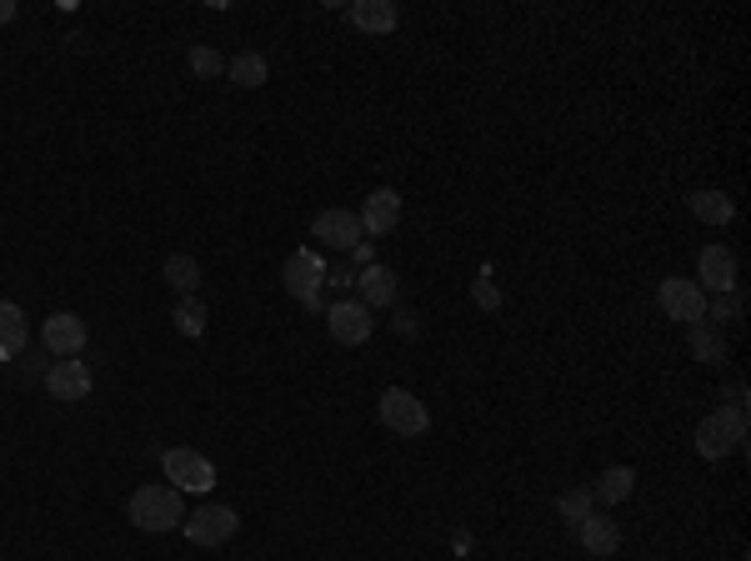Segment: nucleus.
Instances as JSON below:
<instances>
[{
  "label": "nucleus",
  "instance_id": "1",
  "mask_svg": "<svg viewBox=\"0 0 751 561\" xmlns=\"http://www.w3.org/2000/svg\"><path fill=\"white\" fill-rule=\"evenodd\" d=\"M126 516L141 526V531H176V526L186 522V502H181L176 487H161V481H151V487L130 491Z\"/></svg>",
  "mask_w": 751,
  "mask_h": 561
},
{
  "label": "nucleus",
  "instance_id": "2",
  "mask_svg": "<svg viewBox=\"0 0 751 561\" xmlns=\"http://www.w3.org/2000/svg\"><path fill=\"white\" fill-rule=\"evenodd\" d=\"M741 442H747V407H721L696 426V452L706 461H721V456L741 452Z\"/></svg>",
  "mask_w": 751,
  "mask_h": 561
},
{
  "label": "nucleus",
  "instance_id": "3",
  "mask_svg": "<svg viewBox=\"0 0 751 561\" xmlns=\"http://www.w3.org/2000/svg\"><path fill=\"white\" fill-rule=\"evenodd\" d=\"M281 287H286V296L301 301L305 311H321V287H326V261H321V252L301 246V252L286 256Z\"/></svg>",
  "mask_w": 751,
  "mask_h": 561
},
{
  "label": "nucleus",
  "instance_id": "4",
  "mask_svg": "<svg viewBox=\"0 0 751 561\" xmlns=\"http://www.w3.org/2000/svg\"><path fill=\"white\" fill-rule=\"evenodd\" d=\"M161 471H165V481H171L176 491H211L216 487L211 456L190 452V446H171V452L161 456Z\"/></svg>",
  "mask_w": 751,
  "mask_h": 561
},
{
  "label": "nucleus",
  "instance_id": "5",
  "mask_svg": "<svg viewBox=\"0 0 751 561\" xmlns=\"http://www.w3.org/2000/svg\"><path fill=\"white\" fill-rule=\"evenodd\" d=\"M181 531H186L196 547H226V541L241 531V516H235L231 506L211 502V506H200V512H190L186 522H181Z\"/></svg>",
  "mask_w": 751,
  "mask_h": 561
},
{
  "label": "nucleus",
  "instance_id": "6",
  "mask_svg": "<svg viewBox=\"0 0 751 561\" xmlns=\"http://www.w3.org/2000/svg\"><path fill=\"white\" fill-rule=\"evenodd\" d=\"M657 306L667 322H706V291L696 281H681V276H667L657 287Z\"/></svg>",
  "mask_w": 751,
  "mask_h": 561
},
{
  "label": "nucleus",
  "instance_id": "7",
  "mask_svg": "<svg viewBox=\"0 0 751 561\" xmlns=\"http://www.w3.org/2000/svg\"><path fill=\"white\" fill-rule=\"evenodd\" d=\"M381 421H386L396 436H426V431H431V411H426L412 391H401V386L381 391Z\"/></svg>",
  "mask_w": 751,
  "mask_h": 561
},
{
  "label": "nucleus",
  "instance_id": "8",
  "mask_svg": "<svg viewBox=\"0 0 751 561\" xmlns=\"http://www.w3.org/2000/svg\"><path fill=\"white\" fill-rule=\"evenodd\" d=\"M326 331L336 347H366L376 331V316L361 306V301H336V306L326 311Z\"/></svg>",
  "mask_w": 751,
  "mask_h": 561
},
{
  "label": "nucleus",
  "instance_id": "9",
  "mask_svg": "<svg viewBox=\"0 0 751 561\" xmlns=\"http://www.w3.org/2000/svg\"><path fill=\"white\" fill-rule=\"evenodd\" d=\"M311 236L321 246H331V252H356L361 246V215L346 211V206H331V211H321L311 221Z\"/></svg>",
  "mask_w": 751,
  "mask_h": 561
},
{
  "label": "nucleus",
  "instance_id": "10",
  "mask_svg": "<svg viewBox=\"0 0 751 561\" xmlns=\"http://www.w3.org/2000/svg\"><path fill=\"white\" fill-rule=\"evenodd\" d=\"M41 341H46L50 357H81L85 351V322L76 311H56L41 322Z\"/></svg>",
  "mask_w": 751,
  "mask_h": 561
},
{
  "label": "nucleus",
  "instance_id": "11",
  "mask_svg": "<svg viewBox=\"0 0 751 561\" xmlns=\"http://www.w3.org/2000/svg\"><path fill=\"white\" fill-rule=\"evenodd\" d=\"M696 287L702 291H737V256L727 252V246H706L702 256H696Z\"/></svg>",
  "mask_w": 751,
  "mask_h": 561
},
{
  "label": "nucleus",
  "instance_id": "12",
  "mask_svg": "<svg viewBox=\"0 0 751 561\" xmlns=\"http://www.w3.org/2000/svg\"><path fill=\"white\" fill-rule=\"evenodd\" d=\"M396 221H401V196L391 186H381V191H371L361 201V236H391Z\"/></svg>",
  "mask_w": 751,
  "mask_h": 561
},
{
  "label": "nucleus",
  "instance_id": "13",
  "mask_svg": "<svg viewBox=\"0 0 751 561\" xmlns=\"http://www.w3.org/2000/svg\"><path fill=\"white\" fill-rule=\"evenodd\" d=\"M46 396L50 401H85L91 396V371L85 361H56L46 371Z\"/></svg>",
  "mask_w": 751,
  "mask_h": 561
},
{
  "label": "nucleus",
  "instance_id": "14",
  "mask_svg": "<svg viewBox=\"0 0 751 561\" xmlns=\"http://www.w3.org/2000/svg\"><path fill=\"white\" fill-rule=\"evenodd\" d=\"M356 287H361V306L366 311H376V306H391V301L401 296V281H396V271L391 266H381V261H371L361 276H356Z\"/></svg>",
  "mask_w": 751,
  "mask_h": 561
},
{
  "label": "nucleus",
  "instance_id": "15",
  "mask_svg": "<svg viewBox=\"0 0 751 561\" xmlns=\"http://www.w3.org/2000/svg\"><path fill=\"white\" fill-rule=\"evenodd\" d=\"M346 15H351V25L356 31H366V36H391V31L401 25V11L391 5V0H356Z\"/></svg>",
  "mask_w": 751,
  "mask_h": 561
},
{
  "label": "nucleus",
  "instance_id": "16",
  "mask_svg": "<svg viewBox=\"0 0 751 561\" xmlns=\"http://www.w3.org/2000/svg\"><path fill=\"white\" fill-rule=\"evenodd\" d=\"M576 541H581V551H591V557H611V551L622 547V526L611 522V516L591 512L587 522L576 526Z\"/></svg>",
  "mask_w": 751,
  "mask_h": 561
},
{
  "label": "nucleus",
  "instance_id": "17",
  "mask_svg": "<svg viewBox=\"0 0 751 561\" xmlns=\"http://www.w3.org/2000/svg\"><path fill=\"white\" fill-rule=\"evenodd\" d=\"M31 341V322H25V311L15 301H0V361H11L25 351Z\"/></svg>",
  "mask_w": 751,
  "mask_h": 561
},
{
  "label": "nucleus",
  "instance_id": "18",
  "mask_svg": "<svg viewBox=\"0 0 751 561\" xmlns=\"http://www.w3.org/2000/svg\"><path fill=\"white\" fill-rule=\"evenodd\" d=\"M161 281L176 291V296H196V291H200V261H196V256H186V252L165 256V261H161Z\"/></svg>",
  "mask_w": 751,
  "mask_h": 561
},
{
  "label": "nucleus",
  "instance_id": "19",
  "mask_svg": "<svg viewBox=\"0 0 751 561\" xmlns=\"http://www.w3.org/2000/svg\"><path fill=\"white\" fill-rule=\"evenodd\" d=\"M686 341H692V357L706 361V366H721V361H727V336L716 331L712 322H692L686 326Z\"/></svg>",
  "mask_w": 751,
  "mask_h": 561
},
{
  "label": "nucleus",
  "instance_id": "20",
  "mask_svg": "<svg viewBox=\"0 0 751 561\" xmlns=\"http://www.w3.org/2000/svg\"><path fill=\"white\" fill-rule=\"evenodd\" d=\"M686 211H692L696 221H706V226H731L737 206H731L721 191H692L686 196Z\"/></svg>",
  "mask_w": 751,
  "mask_h": 561
},
{
  "label": "nucleus",
  "instance_id": "21",
  "mask_svg": "<svg viewBox=\"0 0 751 561\" xmlns=\"http://www.w3.org/2000/svg\"><path fill=\"white\" fill-rule=\"evenodd\" d=\"M226 75H231L241 91H261V85L270 81V66H266V56H256V50H241L235 60H226Z\"/></svg>",
  "mask_w": 751,
  "mask_h": 561
},
{
  "label": "nucleus",
  "instance_id": "22",
  "mask_svg": "<svg viewBox=\"0 0 751 561\" xmlns=\"http://www.w3.org/2000/svg\"><path fill=\"white\" fill-rule=\"evenodd\" d=\"M632 491H636V471H632V466H606V471H601V481L591 487V496H597V502H606V506H616V502H626Z\"/></svg>",
  "mask_w": 751,
  "mask_h": 561
},
{
  "label": "nucleus",
  "instance_id": "23",
  "mask_svg": "<svg viewBox=\"0 0 751 561\" xmlns=\"http://www.w3.org/2000/svg\"><path fill=\"white\" fill-rule=\"evenodd\" d=\"M171 322H176L181 336H206V306L196 296H181L176 311H171Z\"/></svg>",
  "mask_w": 751,
  "mask_h": 561
},
{
  "label": "nucleus",
  "instance_id": "24",
  "mask_svg": "<svg viewBox=\"0 0 751 561\" xmlns=\"http://www.w3.org/2000/svg\"><path fill=\"white\" fill-rule=\"evenodd\" d=\"M591 506H597L591 487H576V491H566L562 502H556V512H562V522H566V526H581V522L591 516Z\"/></svg>",
  "mask_w": 751,
  "mask_h": 561
},
{
  "label": "nucleus",
  "instance_id": "25",
  "mask_svg": "<svg viewBox=\"0 0 751 561\" xmlns=\"http://www.w3.org/2000/svg\"><path fill=\"white\" fill-rule=\"evenodd\" d=\"M706 322H741V296L737 291H721V296L706 301Z\"/></svg>",
  "mask_w": 751,
  "mask_h": 561
},
{
  "label": "nucleus",
  "instance_id": "26",
  "mask_svg": "<svg viewBox=\"0 0 751 561\" xmlns=\"http://www.w3.org/2000/svg\"><path fill=\"white\" fill-rule=\"evenodd\" d=\"M190 71H196V75H221V71H226V60L216 56L211 46H196V50H190Z\"/></svg>",
  "mask_w": 751,
  "mask_h": 561
},
{
  "label": "nucleus",
  "instance_id": "27",
  "mask_svg": "<svg viewBox=\"0 0 751 561\" xmlns=\"http://www.w3.org/2000/svg\"><path fill=\"white\" fill-rule=\"evenodd\" d=\"M471 301H476L482 311H501V291H496V281H486V276L471 281Z\"/></svg>",
  "mask_w": 751,
  "mask_h": 561
},
{
  "label": "nucleus",
  "instance_id": "28",
  "mask_svg": "<svg viewBox=\"0 0 751 561\" xmlns=\"http://www.w3.org/2000/svg\"><path fill=\"white\" fill-rule=\"evenodd\" d=\"M326 287H331V291L356 287V271H351V266H326Z\"/></svg>",
  "mask_w": 751,
  "mask_h": 561
},
{
  "label": "nucleus",
  "instance_id": "29",
  "mask_svg": "<svg viewBox=\"0 0 751 561\" xmlns=\"http://www.w3.org/2000/svg\"><path fill=\"white\" fill-rule=\"evenodd\" d=\"M15 11H21L15 0H0V25H5V21H15Z\"/></svg>",
  "mask_w": 751,
  "mask_h": 561
}]
</instances>
